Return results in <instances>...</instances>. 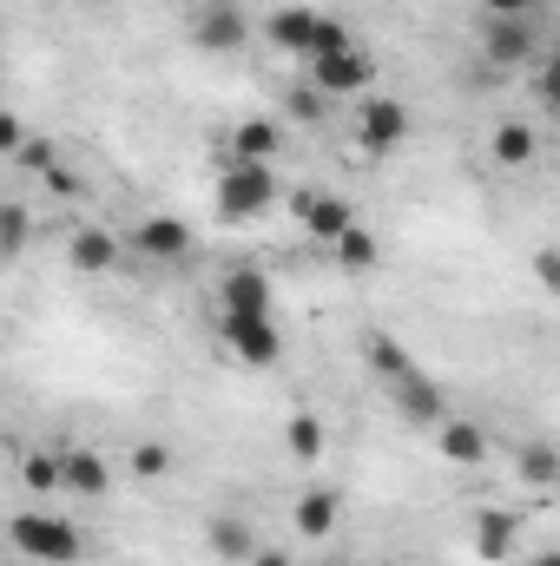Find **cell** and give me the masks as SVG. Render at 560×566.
<instances>
[{
  "label": "cell",
  "instance_id": "6da1fadb",
  "mask_svg": "<svg viewBox=\"0 0 560 566\" xmlns=\"http://www.w3.org/2000/svg\"><path fill=\"white\" fill-rule=\"evenodd\" d=\"M13 547L40 566H73L80 560V527L73 521H53V514H20L13 521Z\"/></svg>",
  "mask_w": 560,
  "mask_h": 566
},
{
  "label": "cell",
  "instance_id": "7a4b0ae2",
  "mask_svg": "<svg viewBox=\"0 0 560 566\" xmlns=\"http://www.w3.org/2000/svg\"><path fill=\"white\" fill-rule=\"evenodd\" d=\"M271 198H278V185H271V165H251V158H238V165L218 178V211H225V218H258V211H271Z\"/></svg>",
  "mask_w": 560,
  "mask_h": 566
},
{
  "label": "cell",
  "instance_id": "3957f363",
  "mask_svg": "<svg viewBox=\"0 0 560 566\" xmlns=\"http://www.w3.org/2000/svg\"><path fill=\"white\" fill-rule=\"evenodd\" d=\"M218 336L231 343V356H245V363H258V369L278 363V323H271V316H238V310H225Z\"/></svg>",
  "mask_w": 560,
  "mask_h": 566
},
{
  "label": "cell",
  "instance_id": "277c9868",
  "mask_svg": "<svg viewBox=\"0 0 560 566\" xmlns=\"http://www.w3.org/2000/svg\"><path fill=\"white\" fill-rule=\"evenodd\" d=\"M370 80H376V66H370V53H356V46L310 60V86H323V93H370Z\"/></svg>",
  "mask_w": 560,
  "mask_h": 566
},
{
  "label": "cell",
  "instance_id": "5b68a950",
  "mask_svg": "<svg viewBox=\"0 0 560 566\" xmlns=\"http://www.w3.org/2000/svg\"><path fill=\"white\" fill-rule=\"evenodd\" d=\"M481 46H488V60H495V66H521V60L535 53V27H528L521 13H495V20H488V33H481Z\"/></svg>",
  "mask_w": 560,
  "mask_h": 566
},
{
  "label": "cell",
  "instance_id": "8992f818",
  "mask_svg": "<svg viewBox=\"0 0 560 566\" xmlns=\"http://www.w3.org/2000/svg\"><path fill=\"white\" fill-rule=\"evenodd\" d=\"M271 40L290 46V53H310V60H317V46H323V13H310V7H283V13H271Z\"/></svg>",
  "mask_w": 560,
  "mask_h": 566
},
{
  "label": "cell",
  "instance_id": "52a82bcc",
  "mask_svg": "<svg viewBox=\"0 0 560 566\" xmlns=\"http://www.w3.org/2000/svg\"><path fill=\"white\" fill-rule=\"evenodd\" d=\"M297 211H303L310 238H323V244H336L343 231H356V218H350V205H343V198H317V191H303V198H297Z\"/></svg>",
  "mask_w": 560,
  "mask_h": 566
},
{
  "label": "cell",
  "instance_id": "ba28073f",
  "mask_svg": "<svg viewBox=\"0 0 560 566\" xmlns=\"http://www.w3.org/2000/svg\"><path fill=\"white\" fill-rule=\"evenodd\" d=\"M356 133H363L370 151H383V145H396L403 133H409V113H403L396 99H370V106H363V119H356Z\"/></svg>",
  "mask_w": 560,
  "mask_h": 566
},
{
  "label": "cell",
  "instance_id": "9c48e42d",
  "mask_svg": "<svg viewBox=\"0 0 560 566\" xmlns=\"http://www.w3.org/2000/svg\"><path fill=\"white\" fill-rule=\"evenodd\" d=\"M60 474H66L73 494H106V488H113V468H106L93 448H60Z\"/></svg>",
  "mask_w": 560,
  "mask_h": 566
},
{
  "label": "cell",
  "instance_id": "30bf717a",
  "mask_svg": "<svg viewBox=\"0 0 560 566\" xmlns=\"http://www.w3.org/2000/svg\"><path fill=\"white\" fill-rule=\"evenodd\" d=\"M515 534H521L515 514H495V507L475 514V547H481V560H508V554H515Z\"/></svg>",
  "mask_w": 560,
  "mask_h": 566
},
{
  "label": "cell",
  "instance_id": "8fae6325",
  "mask_svg": "<svg viewBox=\"0 0 560 566\" xmlns=\"http://www.w3.org/2000/svg\"><path fill=\"white\" fill-rule=\"evenodd\" d=\"M225 310H238V316H271V283L258 277V271H231V277H225Z\"/></svg>",
  "mask_w": 560,
  "mask_h": 566
},
{
  "label": "cell",
  "instance_id": "7c38bea8",
  "mask_svg": "<svg viewBox=\"0 0 560 566\" xmlns=\"http://www.w3.org/2000/svg\"><path fill=\"white\" fill-rule=\"evenodd\" d=\"M139 251L145 258H185L191 251V231L178 218H145L139 224Z\"/></svg>",
  "mask_w": 560,
  "mask_h": 566
},
{
  "label": "cell",
  "instance_id": "4fadbf2b",
  "mask_svg": "<svg viewBox=\"0 0 560 566\" xmlns=\"http://www.w3.org/2000/svg\"><path fill=\"white\" fill-rule=\"evenodd\" d=\"M198 46H211V53L245 46V20H238L231 7H205V13H198Z\"/></svg>",
  "mask_w": 560,
  "mask_h": 566
},
{
  "label": "cell",
  "instance_id": "5bb4252c",
  "mask_svg": "<svg viewBox=\"0 0 560 566\" xmlns=\"http://www.w3.org/2000/svg\"><path fill=\"white\" fill-rule=\"evenodd\" d=\"M113 264H120L113 231H73V271H113Z\"/></svg>",
  "mask_w": 560,
  "mask_h": 566
},
{
  "label": "cell",
  "instance_id": "9a60e30c",
  "mask_svg": "<svg viewBox=\"0 0 560 566\" xmlns=\"http://www.w3.org/2000/svg\"><path fill=\"white\" fill-rule=\"evenodd\" d=\"M396 402H403V416H409V422H435V416H442V396H435V382H428V376H416V369L396 382Z\"/></svg>",
  "mask_w": 560,
  "mask_h": 566
},
{
  "label": "cell",
  "instance_id": "2e32d148",
  "mask_svg": "<svg viewBox=\"0 0 560 566\" xmlns=\"http://www.w3.org/2000/svg\"><path fill=\"white\" fill-rule=\"evenodd\" d=\"M330 527H336V494H323V488L303 494V501H297V534H303V541H323Z\"/></svg>",
  "mask_w": 560,
  "mask_h": 566
},
{
  "label": "cell",
  "instance_id": "e0dca14e",
  "mask_svg": "<svg viewBox=\"0 0 560 566\" xmlns=\"http://www.w3.org/2000/svg\"><path fill=\"white\" fill-rule=\"evenodd\" d=\"M205 541H211V554H218V560H258V554H251L258 541H251V527H245V521H211V527H205Z\"/></svg>",
  "mask_w": 560,
  "mask_h": 566
},
{
  "label": "cell",
  "instance_id": "ac0fdd59",
  "mask_svg": "<svg viewBox=\"0 0 560 566\" xmlns=\"http://www.w3.org/2000/svg\"><path fill=\"white\" fill-rule=\"evenodd\" d=\"M515 468H521V481L554 488V481H560V448H548V441H528V448L515 454Z\"/></svg>",
  "mask_w": 560,
  "mask_h": 566
},
{
  "label": "cell",
  "instance_id": "d6986e66",
  "mask_svg": "<svg viewBox=\"0 0 560 566\" xmlns=\"http://www.w3.org/2000/svg\"><path fill=\"white\" fill-rule=\"evenodd\" d=\"M278 126H271V119H245V126H238V158H251V165H271V151H278Z\"/></svg>",
  "mask_w": 560,
  "mask_h": 566
},
{
  "label": "cell",
  "instance_id": "ffe728a7",
  "mask_svg": "<svg viewBox=\"0 0 560 566\" xmlns=\"http://www.w3.org/2000/svg\"><path fill=\"white\" fill-rule=\"evenodd\" d=\"M535 151H541L535 126H515V119H508V126H495V158H501V165H528Z\"/></svg>",
  "mask_w": 560,
  "mask_h": 566
},
{
  "label": "cell",
  "instance_id": "44dd1931",
  "mask_svg": "<svg viewBox=\"0 0 560 566\" xmlns=\"http://www.w3.org/2000/svg\"><path fill=\"white\" fill-rule=\"evenodd\" d=\"M442 454H448V461H481V454H488V434L475 422H448L442 428Z\"/></svg>",
  "mask_w": 560,
  "mask_h": 566
},
{
  "label": "cell",
  "instance_id": "7402d4cb",
  "mask_svg": "<svg viewBox=\"0 0 560 566\" xmlns=\"http://www.w3.org/2000/svg\"><path fill=\"white\" fill-rule=\"evenodd\" d=\"M363 356H370V369H376V376H390V382H403V376H409V356H403V349H396V336H383V329L363 343Z\"/></svg>",
  "mask_w": 560,
  "mask_h": 566
},
{
  "label": "cell",
  "instance_id": "603a6c76",
  "mask_svg": "<svg viewBox=\"0 0 560 566\" xmlns=\"http://www.w3.org/2000/svg\"><path fill=\"white\" fill-rule=\"evenodd\" d=\"M336 264H343V271H376V238H370L363 224L343 231V238H336Z\"/></svg>",
  "mask_w": 560,
  "mask_h": 566
},
{
  "label": "cell",
  "instance_id": "cb8c5ba5",
  "mask_svg": "<svg viewBox=\"0 0 560 566\" xmlns=\"http://www.w3.org/2000/svg\"><path fill=\"white\" fill-rule=\"evenodd\" d=\"M290 454H303V461L323 454V422L317 416H290Z\"/></svg>",
  "mask_w": 560,
  "mask_h": 566
},
{
  "label": "cell",
  "instance_id": "d4e9b609",
  "mask_svg": "<svg viewBox=\"0 0 560 566\" xmlns=\"http://www.w3.org/2000/svg\"><path fill=\"white\" fill-rule=\"evenodd\" d=\"M27 488H33V494H46V488H66V474H60V454H27Z\"/></svg>",
  "mask_w": 560,
  "mask_h": 566
},
{
  "label": "cell",
  "instance_id": "484cf974",
  "mask_svg": "<svg viewBox=\"0 0 560 566\" xmlns=\"http://www.w3.org/2000/svg\"><path fill=\"white\" fill-rule=\"evenodd\" d=\"M165 468H172V454H165L158 441H139V448H133V474H139V481H158Z\"/></svg>",
  "mask_w": 560,
  "mask_h": 566
},
{
  "label": "cell",
  "instance_id": "4316f807",
  "mask_svg": "<svg viewBox=\"0 0 560 566\" xmlns=\"http://www.w3.org/2000/svg\"><path fill=\"white\" fill-rule=\"evenodd\" d=\"M323 113V86H297L290 93V119H317Z\"/></svg>",
  "mask_w": 560,
  "mask_h": 566
},
{
  "label": "cell",
  "instance_id": "83f0119b",
  "mask_svg": "<svg viewBox=\"0 0 560 566\" xmlns=\"http://www.w3.org/2000/svg\"><path fill=\"white\" fill-rule=\"evenodd\" d=\"M0 231H7V251H20V244H27V211L7 205V211H0Z\"/></svg>",
  "mask_w": 560,
  "mask_h": 566
},
{
  "label": "cell",
  "instance_id": "f1b7e54d",
  "mask_svg": "<svg viewBox=\"0 0 560 566\" xmlns=\"http://www.w3.org/2000/svg\"><path fill=\"white\" fill-rule=\"evenodd\" d=\"M541 99L560 113V60H548V66H541Z\"/></svg>",
  "mask_w": 560,
  "mask_h": 566
},
{
  "label": "cell",
  "instance_id": "f546056e",
  "mask_svg": "<svg viewBox=\"0 0 560 566\" xmlns=\"http://www.w3.org/2000/svg\"><path fill=\"white\" fill-rule=\"evenodd\" d=\"M20 145H27V133H20V119H0V151H13V158H20Z\"/></svg>",
  "mask_w": 560,
  "mask_h": 566
},
{
  "label": "cell",
  "instance_id": "4dcf8cb0",
  "mask_svg": "<svg viewBox=\"0 0 560 566\" xmlns=\"http://www.w3.org/2000/svg\"><path fill=\"white\" fill-rule=\"evenodd\" d=\"M46 185H53V191H60V198H73V191H80V178H73V171H66V165H53V171H46Z\"/></svg>",
  "mask_w": 560,
  "mask_h": 566
},
{
  "label": "cell",
  "instance_id": "1f68e13d",
  "mask_svg": "<svg viewBox=\"0 0 560 566\" xmlns=\"http://www.w3.org/2000/svg\"><path fill=\"white\" fill-rule=\"evenodd\" d=\"M535 271L548 277V290H560V251H541V258H535Z\"/></svg>",
  "mask_w": 560,
  "mask_h": 566
},
{
  "label": "cell",
  "instance_id": "d6a6232c",
  "mask_svg": "<svg viewBox=\"0 0 560 566\" xmlns=\"http://www.w3.org/2000/svg\"><path fill=\"white\" fill-rule=\"evenodd\" d=\"M475 7H488V13H528L535 0H475Z\"/></svg>",
  "mask_w": 560,
  "mask_h": 566
},
{
  "label": "cell",
  "instance_id": "836d02e7",
  "mask_svg": "<svg viewBox=\"0 0 560 566\" xmlns=\"http://www.w3.org/2000/svg\"><path fill=\"white\" fill-rule=\"evenodd\" d=\"M251 566H290V560H283V554H258Z\"/></svg>",
  "mask_w": 560,
  "mask_h": 566
},
{
  "label": "cell",
  "instance_id": "e575fe53",
  "mask_svg": "<svg viewBox=\"0 0 560 566\" xmlns=\"http://www.w3.org/2000/svg\"><path fill=\"white\" fill-rule=\"evenodd\" d=\"M535 566H560V554H548V560H535Z\"/></svg>",
  "mask_w": 560,
  "mask_h": 566
},
{
  "label": "cell",
  "instance_id": "d590c367",
  "mask_svg": "<svg viewBox=\"0 0 560 566\" xmlns=\"http://www.w3.org/2000/svg\"><path fill=\"white\" fill-rule=\"evenodd\" d=\"M106 7H113V0H106Z\"/></svg>",
  "mask_w": 560,
  "mask_h": 566
}]
</instances>
